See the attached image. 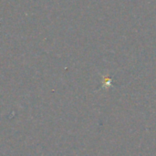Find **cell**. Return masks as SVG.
<instances>
[{"label": "cell", "instance_id": "cell-1", "mask_svg": "<svg viewBox=\"0 0 156 156\" xmlns=\"http://www.w3.org/2000/svg\"><path fill=\"white\" fill-rule=\"evenodd\" d=\"M111 82H112V80H111V79H107V80H105L103 81V83H104V84H103V88L108 89L110 86H112V83H111Z\"/></svg>", "mask_w": 156, "mask_h": 156}]
</instances>
